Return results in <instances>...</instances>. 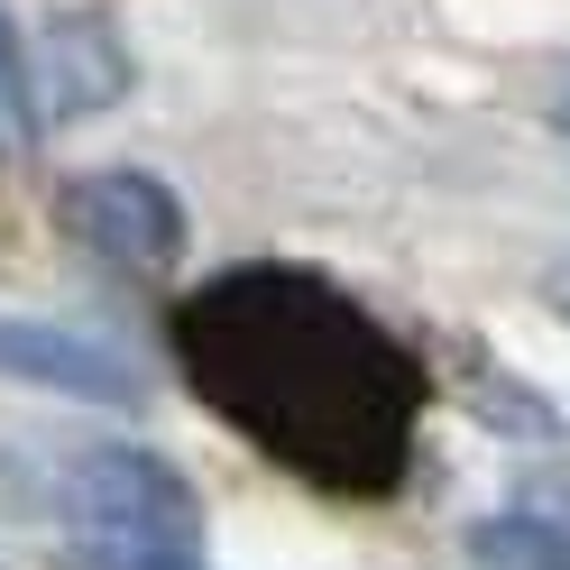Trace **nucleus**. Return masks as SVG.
<instances>
[{
    "label": "nucleus",
    "mask_w": 570,
    "mask_h": 570,
    "mask_svg": "<svg viewBox=\"0 0 570 570\" xmlns=\"http://www.w3.org/2000/svg\"><path fill=\"white\" fill-rule=\"evenodd\" d=\"M552 129H561V138H570V83H561V92H552Z\"/></svg>",
    "instance_id": "nucleus-11"
},
{
    "label": "nucleus",
    "mask_w": 570,
    "mask_h": 570,
    "mask_svg": "<svg viewBox=\"0 0 570 570\" xmlns=\"http://www.w3.org/2000/svg\"><path fill=\"white\" fill-rule=\"evenodd\" d=\"M470 561L479 570H570V533L533 507H507V515L470 524Z\"/></svg>",
    "instance_id": "nucleus-6"
},
{
    "label": "nucleus",
    "mask_w": 570,
    "mask_h": 570,
    "mask_svg": "<svg viewBox=\"0 0 570 570\" xmlns=\"http://www.w3.org/2000/svg\"><path fill=\"white\" fill-rule=\"evenodd\" d=\"M56 230L75 248H92V258H111V267H138V276L185 258V203H175V185L148 175V166L75 175V185L56 194Z\"/></svg>",
    "instance_id": "nucleus-3"
},
{
    "label": "nucleus",
    "mask_w": 570,
    "mask_h": 570,
    "mask_svg": "<svg viewBox=\"0 0 570 570\" xmlns=\"http://www.w3.org/2000/svg\"><path fill=\"white\" fill-rule=\"evenodd\" d=\"M543 295H552V304H561V313H570V258H561V267H552V276H543Z\"/></svg>",
    "instance_id": "nucleus-10"
},
{
    "label": "nucleus",
    "mask_w": 570,
    "mask_h": 570,
    "mask_svg": "<svg viewBox=\"0 0 570 570\" xmlns=\"http://www.w3.org/2000/svg\"><path fill=\"white\" fill-rule=\"evenodd\" d=\"M129 38L111 10H56L47 19V56H38V101L47 120H92L111 111V101H129Z\"/></svg>",
    "instance_id": "nucleus-5"
},
{
    "label": "nucleus",
    "mask_w": 570,
    "mask_h": 570,
    "mask_svg": "<svg viewBox=\"0 0 570 570\" xmlns=\"http://www.w3.org/2000/svg\"><path fill=\"white\" fill-rule=\"evenodd\" d=\"M0 377L47 386L65 405H138V368L111 341H92L75 323H38V313H0Z\"/></svg>",
    "instance_id": "nucleus-4"
},
{
    "label": "nucleus",
    "mask_w": 570,
    "mask_h": 570,
    "mask_svg": "<svg viewBox=\"0 0 570 570\" xmlns=\"http://www.w3.org/2000/svg\"><path fill=\"white\" fill-rule=\"evenodd\" d=\"M515 507H533V515H552V524L570 533V479H533V488L515 497Z\"/></svg>",
    "instance_id": "nucleus-9"
},
{
    "label": "nucleus",
    "mask_w": 570,
    "mask_h": 570,
    "mask_svg": "<svg viewBox=\"0 0 570 570\" xmlns=\"http://www.w3.org/2000/svg\"><path fill=\"white\" fill-rule=\"evenodd\" d=\"M185 377L267 460L332 497H386L414 460V350L313 267H230L175 313Z\"/></svg>",
    "instance_id": "nucleus-1"
},
{
    "label": "nucleus",
    "mask_w": 570,
    "mask_h": 570,
    "mask_svg": "<svg viewBox=\"0 0 570 570\" xmlns=\"http://www.w3.org/2000/svg\"><path fill=\"white\" fill-rule=\"evenodd\" d=\"M83 570H212L194 543H166V533H111V543H75Z\"/></svg>",
    "instance_id": "nucleus-8"
},
{
    "label": "nucleus",
    "mask_w": 570,
    "mask_h": 570,
    "mask_svg": "<svg viewBox=\"0 0 570 570\" xmlns=\"http://www.w3.org/2000/svg\"><path fill=\"white\" fill-rule=\"evenodd\" d=\"M47 515L75 524V543H111V533H166V543H194V488L175 460L138 451V442H75L47 460Z\"/></svg>",
    "instance_id": "nucleus-2"
},
{
    "label": "nucleus",
    "mask_w": 570,
    "mask_h": 570,
    "mask_svg": "<svg viewBox=\"0 0 570 570\" xmlns=\"http://www.w3.org/2000/svg\"><path fill=\"white\" fill-rule=\"evenodd\" d=\"M47 129V101H38V56H28L10 0H0V157H28Z\"/></svg>",
    "instance_id": "nucleus-7"
}]
</instances>
